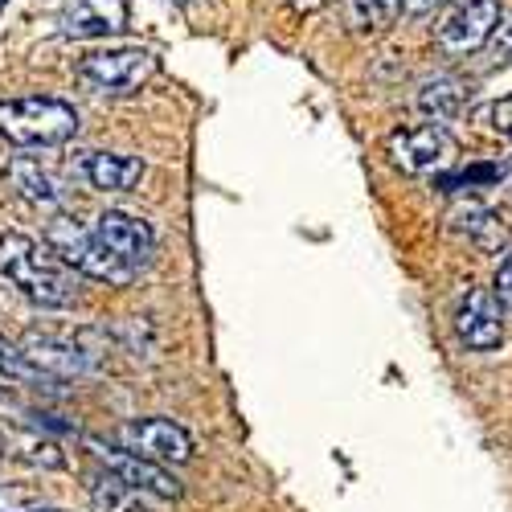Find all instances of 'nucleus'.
<instances>
[{
	"label": "nucleus",
	"mask_w": 512,
	"mask_h": 512,
	"mask_svg": "<svg viewBox=\"0 0 512 512\" xmlns=\"http://www.w3.org/2000/svg\"><path fill=\"white\" fill-rule=\"evenodd\" d=\"M0 275L37 308H70L78 300L70 267L21 230H0Z\"/></svg>",
	"instance_id": "f257e3e1"
},
{
	"label": "nucleus",
	"mask_w": 512,
	"mask_h": 512,
	"mask_svg": "<svg viewBox=\"0 0 512 512\" xmlns=\"http://www.w3.org/2000/svg\"><path fill=\"white\" fill-rule=\"evenodd\" d=\"M0 136L17 148H54L78 136V111L50 95L5 99L0 103Z\"/></svg>",
	"instance_id": "f03ea898"
},
{
	"label": "nucleus",
	"mask_w": 512,
	"mask_h": 512,
	"mask_svg": "<svg viewBox=\"0 0 512 512\" xmlns=\"http://www.w3.org/2000/svg\"><path fill=\"white\" fill-rule=\"evenodd\" d=\"M46 246L58 254L66 267H74L78 275L87 279H99V283H132L136 279V267H127L111 246H103V238L95 230H82L70 213H50V226H46Z\"/></svg>",
	"instance_id": "7ed1b4c3"
},
{
	"label": "nucleus",
	"mask_w": 512,
	"mask_h": 512,
	"mask_svg": "<svg viewBox=\"0 0 512 512\" xmlns=\"http://www.w3.org/2000/svg\"><path fill=\"white\" fill-rule=\"evenodd\" d=\"M386 152L394 160V168L410 177H426V173H443L455 160V140L443 123H418V127H398L386 140Z\"/></svg>",
	"instance_id": "20e7f679"
},
{
	"label": "nucleus",
	"mask_w": 512,
	"mask_h": 512,
	"mask_svg": "<svg viewBox=\"0 0 512 512\" xmlns=\"http://www.w3.org/2000/svg\"><path fill=\"white\" fill-rule=\"evenodd\" d=\"M119 443L144 459H156L164 467L193 459V435L173 418H132L119 426Z\"/></svg>",
	"instance_id": "39448f33"
},
{
	"label": "nucleus",
	"mask_w": 512,
	"mask_h": 512,
	"mask_svg": "<svg viewBox=\"0 0 512 512\" xmlns=\"http://www.w3.org/2000/svg\"><path fill=\"white\" fill-rule=\"evenodd\" d=\"M82 78L107 95H136L156 74V58L148 50H99L82 58Z\"/></svg>",
	"instance_id": "423d86ee"
},
{
	"label": "nucleus",
	"mask_w": 512,
	"mask_h": 512,
	"mask_svg": "<svg viewBox=\"0 0 512 512\" xmlns=\"http://www.w3.org/2000/svg\"><path fill=\"white\" fill-rule=\"evenodd\" d=\"M500 0H463V5L439 25V46L447 54H476L496 37Z\"/></svg>",
	"instance_id": "0eeeda50"
},
{
	"label": "nucleus",
	"mask_w": 512,
	"mask_h": 512,
	"mask_svg": "<svg viewBox=\"0 0 512 512\" xmlns=\"http://www.w3.org/2000/svg\"><path fill=\"white\" fill-rule=\"evenodd\" d=\"M455 332L467 349L488 353L504 345V308L496 300V291L488 287H472L463 295V304L455 312Z\"/></svg>",
	"instance_id": "6e6552de"
},
{
	"label": "nucleus",
	"mask_w": 512,
	"mask_h": 512,
	"mask_svg": "<svg viewBox=\"0 0 512 512\" xmlns=\"http://www.w3.org/2000/svg\"><path fill=\"white\" fill-rule=\"evenodd\" d=\"M95 234L103 238V246H111L119 259L127 267H148L152 263V254H156V230L136 218V213H123V209H107L99 213V222H95Z\"/></svg>",
	"instance_id": "1a4fd4ad"
},
{
	"label": "nucleus",
	"mask_w": 512,
	"mask_h": 512,
	"mask_svg": "<svg viewBox=\"0 0 512 512\" xmlns=\"http://www.w3.org/2000/svg\"><path fill=\"white\" fill-rule=\"evenodd\" d=\"M95 447V459L103 463V467H111L115 476H123L127 484H136L140 492H148L152 500H177L181 496V484L164 472V463H156V459H144V455H136V451H111V447H99V443H91Z\"/></svg>",
	"instance_id": "9d476101"
},
{
	"label": "nucleus",
	"mask_w": 512,
	"mask_h": 512,
	"mask_svg": "<svg viewBox=\"0 0 512 512\" xmlns=\"http://www.w3.org/2000/svg\"><path fill=\"white\" fill-rule=\"evenodd\" d=\"M127 25V0H70L62 13V33L74 41H95Z\"/></svg>",
	"instance_id": "9b49d317"
},
{
	"label": "nucleus",
	"mask_w": 512,
	"mask_h": 512,
	"mask_svg": "<svg viewBox=\"0 0 512 512\" xmlns=\"http://www.w3.org/2000/svg\"><path fill=\"white\" fill-rule=\"evenodd\" d=\"M82 156V177L103 193H127L144 177V160L127 152H78Z\"/></svg>",
	"instance_id": "f8f14e48"
},
{
	"label": "nucleus",
	"mask_w": 512,
	"mask_h": 512,
	"mask_svg": "<svg viewBox=\"0 0 512 512\" xmlns=\"http://www.w3.org/2000/svg\"><path fill=\"white\" fill-rule=\"evenodd\" d=\"M21 349L46 377H78V373L91 369V353H82L78 345H66V340L41 336V332H29L21 340Z\"/></svg>",
	"instance_id": "ddd939ff"
},
{
	"label": "nucleus",
	"mask_w": 512,
	"mask_h": 512,
	"mask_svg": "<svg viewBox=\"0 0 512 512\" xmlns=\"http://www.w3.org/2000/svg\"><path fill=\"white\" fill-rule=\"evenodd\" d=\"M9 185L33 209H46V213H58L62 209V189L54 185V177L46 173V168H41L37 160H29V156H17L9 164Z\"/></svg>",
	"instance_id": "4468645a"
},
{
	"label": "nucleus",
	"mask_w": 512,
	"mask_h": 512,
	"mask_svg": "<svg viewBox=\"0 0 512 512\" xmlns=\"http://www.w3.org/2000/svg\"><path fill=\"white\" fill-rule=\"evenodd\" d=\"M91 500H95L99 512H148V492H140L136 484L115 476L111 467L99 476H91Z\"/></svg>",
	"instance_id": "2eb2a0df"
},
{
	"label": "nucleus",
	"mask_w": 512,
	"mask_h": 512,
	"mask_svg": "<svg viewBox=\"0 0 512 512\" xmlns=\"http://www.w3.org/2000/svg\"><path fill=\"white\" fill-rule=\"evenodd\" d=\"M463 99H467V87L459 78H435L418 91V111L426 119H435V123H447L463 111Z\"/></svg>",
	"instance_id": "dca6fc26"
},
{
	"label": "nucleus",
	"mask_w": 512,
	"mask_h": 512,
	"mask_svg": "<svg viewBox=\"0 0 512 512\" xmlns=\"http://www.w3.org/2000/svg\"><path fill=\"white\" fill-rule=\"evenodd\" d=\"M459 226H463V234L472 238L480 250H500L508 242V234H512V226L500 218L496 209H488V205H467L459 213Z\"/></svg>",
	"instance_id": "f3484780"
},
{
	"label": "nucleus",
	"mask_w": 512,
	"mask_h": 512,
	"mask_svg": "<svg viewBox=\"0 0 512 512\" xmlns=\"http://www.w3.org/2000/svg\"><path fill=\"white\" fill-rule=\"evenodd\" d=\"M402 13V0H345V21L353 33H386Z\"/></svg>",
	"instance_id": "a211bd4d"
},
{
	"label": "nucleus",
	"mask_w": 512,
	"mask_h": 512,
	"mask_svg": "<svg viewBox=\"0 0 512 512\" xmlns=\"http://www.w3.org/2000/svg\"><path fill=\"white\" fill-rule=\"evenodd\" d=\"M0 373L5 377H13V381H37V377H46L33 361H29V353L21 349V345H13V340L0 332Z\"/></svg>",
	"instance_id": "6ab92c4d"
},
{
	"label": "nucleus",
	"mask_w": 512,
	"mask_h": 512,
	"mask_svg": "<svg viewBox=\"0 0 512 512\" xmlns=\"http://www.w3.org/2000/svg\"><path fill=\"white\" fill-rule=\"evenodd\" d=\"M476 123H484L492 136H500V140H512V95L508 99H496V103H488V107H480L476 111Z\"/></svg>",
	"instance_id": "aec40b11"
},
{
	"label": "nucleus",
	"mask_w": 512,
	"mask_h": 512,
	"mask_svg": "<svg viewBox=\"0 0 512 512\" xmlns=\"http://www.w3.org/2000/svg\"><path fill=\"white\" fill-rule=\"evenodd\" d=\"M21 455H25L29 463H41V467H62V463H66V455L58 451V443H50V439H33V435L21 439Z\"/></svg>",
	"instance_id": "412c9836"
},
{
	"label": "nucleus",
	"mask_w": 512,
	"mask_h": 512,
	"mask_svg": "<svg viewBox=\"0 0 512 512\" xmlns=\"http://www.w3.org/2000/svg\"><path fill=\"white\" fill-rule=\"evenodd\" d=\"M41 504V496L33 488L21 484H0V512H33Z\"/></svg>",
	"instance_id": "4be33fe9"
},
{
	"label": "nucleus",
	"mask_w": 512,
	"mask_h": 512,
	"mask_svg": "<svg viewBox=\"0 0 512 512\" xmlns=\"http://www.w3.org/2000/svg\"><path fill=\"white\" fill-rule=\"evenodd\" d=\"M492 291H496V300H500V308H504V312H512V250L504 254V259H500V267H496Z\"/></svg>",
	"instance_id": "5701e85b"
},
{
	"label": "nucleus",
	"mask_w": 512,
	"mask_h": 512,
	"mask_svg": "<svg viewBox=\"0 0 512 512\" xmlns=\"http://www.w3.org/2000/svg\"><path fill=\"white\" fill-rule=\"evenodd\" d=\"M492 50H496L500 62H512V25H504V29L496 33V46H492Z\"/></svg>",
	"instance_id": "b1692460"
},
{
	"label": "nucleus",
	"mask_w": 512,
	"mask_h": 512,
	"mask_svg": "<svg viewBox=\"0 0 512 512\" xmlns=\"http://www.w3.org/2000/svg\"><path fill=\"white\" fill-rule=\"evenodd\" d=\"M439 5H447V0H402L406 13H435Z\"/></svg>",
	"instance_id": "393cba45"
},
{
	"label": "nucleus",
	"mask_w": 512,
	"mask_h": 512,
	"mask_svg": "<svg viewBox=\"0 0 512 512\" xmlns=\"http://www.w3.org/2000/svg\"><path fill=\"white\" fill-rule=\"evenodd\" d=\"M287 5L295 9V13H316V9H324L328 0H287Z\"/></svg>",
	"instance_id": "a878e982"
},
{
	"label": "nucleus",
	"mask_w": 512,
	"mask_h": 512,
	"mask_svg": "<svg viewBox=\"0 0 512 512\" xmlns=\"http://www.w3.org/2000/svg\"><path fill=\"white\" fill-rule=\"evenodd\" d=\"M33 512H62V508H46V504H37V508H33Z\"/></svg>",
	"instance_id": "bb28decb"
},
{
	"label": "nucleus",
	"mask_w": 512,
	"mask_h": 512,
	"mask_svg": "<svg viewBox=\"0 0 512 512\" xmlns=\"http://www.w3.org/2000/svg\"><path fill=\"white\" fill-rule=\"evenodd\" d=\"M0 459H5V439H0Z\"/></svg>",
	"instance_id": "cd10ccee"
},
{
	"label": "nucleus",
	"mask_w": 512,
	"mask_h": 512,
	"mask_svg": "<svg viewBox=\"0 0 512 512\" xmlns=\"http://www.w3.org/2000/svg\"><path fill=\"white\" fill-rule=\"evenodd\" d=\"M173 5H189V0H173Z\"/></svg>",
	"instance_id": "c85d7f7f"
},
{
	"label": "nucleus",
	"mask_w": 512,
	"mask_h": 512,
	"mask_svg": "<svg viewBox=\"0 0 512 512\" xmlns=\"http://www.w3.org/2000/svg\"><path fill=\"white\" fill-rule=\"evenodd\" d=\"M5 5H9V0H0V9H5Z\"/></svg>",
	"instance_id": "c756f323"
}]
</instances>
